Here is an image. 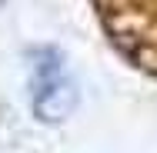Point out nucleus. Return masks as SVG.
Instances as JSON below:
<instances>
[{
	"instance_id": "1",
	"label": "nucleus",
	"mask_w": 157,
	"mask_h": 153,
	"mask_svg": "<svg viewBox=\"0 0 157 153\" xmlns=\"http://www.w3.org/2000/svg\"><path fill=\"white\" fill-rule=\"evenodd\" d=\"M77 83L60 50L37 47L30 53V110L44 123H60L77 110Z\"/></svg>"
}]
</instances>
